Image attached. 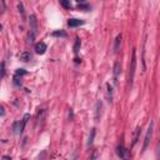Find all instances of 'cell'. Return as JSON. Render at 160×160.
<instances>
[{
	"label": "cell",
	"mask_w": 160,
	"mask_h": 160,
	"mask_svg": "<svg viewBox=\"0 0 160 160\" xmlns=\"http://www.w3.org/2000/svg\"><path fill=\"white\" fill-rule=\"evenodd\" d=\"M153 126H154V123L150 121V125L148 128V131H146V135H145V139H144V146H143V153L148 149L150 144V140H151V137H153Z\"/></svg>",
	"instance_id": "cell-3"
},
{
	"label": "cell",
	"mask_w": 160,
	"mask_h": 160,
	"mask_svg": "<svg viewBox=\"0 0 160 160\" xmlns=\"http://www.w3.org/2000/svg\"><path fill=\"white\" fill-rule=\"evenodd\" d=\"M98 159V150L94 149L93 153H91V157H90V160H97Z\"/></svg>",
	"instance_id": "cell-24"
},
{
	"label": "cell",
	"mask_w": 160,
	"mask_h": 160,
	"mask_svg": "<svg viewBox=\"0 0 160 160\" xmlns=\"http://www.w3.org/2000/svg\"><path fill=\"white\" fill-rule=\"evenodd\" d=\"M85 21L84 20H80V19H70L69 21H68V25L70 28H77V26H80V25H84Z\"/></svg>",
	"instance_id": "cell-8"
},
{
	"label": "cell",
	"mask_w": 160,
	"mask_h": 160,
	"mask_svg": "<svg viewBox=\"0 0 160 160\" xmlns=\"http://www.w3.org/2000/svg\"><path fill=\"white\" fill-rule=\"evenodd\" d=\"M14 85L15 86H21V78L14 77Z\"/></svg>",
	"instance_id": "cell-22"
},
{
	"label": "cell",
	"mask_w": 160,
	"mask_h": 160,
	"mask_svg": "<svg viewBox=\"0 0 160 160\" xmlns=\"http://www.w3.org/2000/svg\"><path fill=\"white\" fill-rule=\"evenodd\" d=\"M80 45H81V41H80V39H79V38H77V40H75V44H74V53H75V54H78V53H79Z\"/></svg>",
	"instance_id": "cell-16"
},
{
	"label": "cell",
	"mask_w": 160,
	"mask_h": 160,
	"mask_svg": "<svg viewBox=\"0 0 160 160\" xmlns=\"http://www.w3.org/2000/svg\"><path fill=\"white\" fill-rule=\"evenodd\" d=\"M34 39H35V34L33 33V31H30L29 35H28V43H29V44H33V43H34Z\"/></svg>",
	"instance_id": "cell-20"
},
{
	"label": "cell",
	"mask_w": 160,
	"mask_h": 160,
	"mask_svg": "<svg viewBox=\"0 0 160 160\" xmlns=\"http://www.w3.org/2000/svg\"><path fill=\"white\" fill-rule=\"evenodd\" d=\"M94 137H95V129H91V134H90V137H89V141H88V145H91L94 141Z\"/></svg>",
	"instance_id": "cell-19"
},
{
	"label": "cell",
	"mask_w": 160,
	"mask_h": 160,
	"mask_svg": "<svg viewBox=\"0 0 160 160\" xmlns=\"http://www.w3.org/2000/svg\"><path fill=\"white\" fill-rule=\"evenodd\" d=\"M1 160H11V158H10V157H8V155H5V157H3V158H1Z\"/></svg>",
	"instance_id": "cell-26"
},
{
	"label": "cell",
	"mask_w": 160,
	"mask_h": 160,
	"mask_svg": "<svg viewBox=\"0 0 160 160\" xmlns=\"http://www.w3.org/2000/svg\"><path fill=\"white\" fill-rule=\"evenodd\" d=\"M61 5H63L64 8H66V9H70V8H71V3L68 1V0H63V1H61Z\"/></svg>",
	"instance_id": "cell-21"
},
{
	"label": "cell",
	"mask_w": 160,
	"mask_h": 160,
	"mask_svg": "<svg viewBox=\"0 0 160 160\" xmlns=\"http://www.w3.org/2000/svg\"><path fill=\"white\" fill-rule=\"evenodd\" d=\"M29 24H30L31 31H33V33L37 35V33H38V20H37V17H35L34 14L30 15V18H29Z\"/></svg>",
	"instance_id": "cell-4"
},
{
	"label": "cell",
	"mask_w": 160,
	"mask_h": 160,
	"mask_svg": "<svg viewBox=\"0 0 160 160\" xmlns=\"http://www.w3.org/2000/svg\"><path fill=\"white\" fill-rule=\"evenodd\" d=\"M24 128H25V126L23 125L21 121H15V123L13 124V133H14L15 135L21 134L23 130H24Z\"/></svg>",
	"instance_id": "cell-6"
},
{
	"label": "cell",
	"mask_w": 160,
	"mask_h": 160,
	"mask_svg": "<svg viewBox=\"0 0 160 160\" xmlns=\"http://www.w3.org/2000/svg\"><path fill=\"white\" fill-rule=\"evenodd\" d=\"M106 89H108V101L111 103V100H113V88L109 83L106 84Z\"/></svg>",
	"instance_id": "cell-13"
},
{
	"label": "cell",
	"mask_w": 160,
	"mask_h": 160,
	"mask_svg": "<svg viewBox=\"0 0 160 160\" xmlns=\"http://www.w3.org/2000/svg\"><path fill=\"white\" fill-rule=\"evenodd\" d=\"M45 113H46L45 109H41L38 113V118H37L38 119V123H40V124L44 123V119H45Z\"/></svg>",
	"instance_id": "cell-12"
},
{
	"label": "cell",
	"mask_w": 160,
	"mask_h": 160,
	"mask_svg": "<svg viewBox=\"0 0 160 160\" xmlns=\"http://www.w3.org/2000/svg\"><path fill=\"white\" fill-rule=\"evenodd\" d=\"M4 75H5V63H0V79H3Z\"/></svg>",
	"instance_id": "cell-18"
},
{
	"label": "cell",
	"mask_w": 160,
	"mask_h": 160,
	"mask_svg": "<svg viewBox=\"0 0 160 160\" xmlns=\"http://www.w3.org/2000/svg\"><path fill=\"white\" fill-rule=\"evenodd\" d=\"M140 131H141V128L138 126L137 129H135V133H134V139H133V146L137 144V141L139 140V135H140Z\"/></svg>",
	"instance_id": "cell-14"
},
{
	"label": "cell",
	"mask_w": 160,
	"mask_h": 160,
	"mask_svg": "<svg viewBox=\"0 0 160 160\" xmlns=\"http://www.w3.org/2000/svg\"><path fill=\"white\" fill-rule=\"evenodd\" d=\"M20 60L21 61H24V63H28V61H30V59H31V55H30V53L29 51H23L21 54H20Z\"/></svg>",
	"instance_id": "cell-10"
},
{
	"label": "cell",
	"mask_w": 160,
	"mask_h": 160,
	"mask_svg": "<svg viewBox=\"0 0 160 160\" xmlns=\"http://www.w3.org/2000/svg\"><path fill=\"white\" fill-rule=\"evenodd\" d=\"M18 9H19V11H20V14H21V17H24V15H25V11H24L23 3H19V4H18Z\"/></svg>",
	"instance_id": "cell-23"
},
{
	"label": "cell",
	"mask_w": 160,
	"mask_h": 160,
	"mask_svg": "<svg viewBox=\"0 0 160 160\" xmlns=\"http://www.w3.org/2000/svg\"><path fill=\"white\" fill-rule=\"evenodd\" d=\"M51 37H59V38H66L68 35L66 33L64 30H57V31H54L53 34H51Z\"/></svg>",
	"instance_id": "cell-15"
},
{
	"label": "cell",
	"mask_w": 160,
	"mask_h": 160,
	"mask_svg": "<svg viewBox=\"0 0 160 160\" xmlns=\"http://www.w3.org/2000/svg\"><path fill=\"white\" fill-rule=\"evenodd\" d=\"M135 69H137V50H133V57H131L130 61V68H129V80L130 84H133L134 77H135Z\"/></svg>",
	"instance_id": "cell-1"
},
{
	"label": "cell",
	"mask_w": 160,
	"mask_h": 160,
	"mask_svg": "<svg viewBox=\"0 0 160 160\" xmlns=\"http://www.w3.org/2000/svg\"><path fill=\"white\" fill-rule=\"evenodd\" d=\"M3 30V26H1V24H0V31H1Z\"/></svg>",
	"instance_id": "cell-27"
},
{
	"label": "cell",
	"mask_w": 160,
	"mask_h": 160,
	"mask_svg": "<svg viewBox=\"0 0 160 160\" xmlns=\"http://www.w3.org/2000/svg\"><path fill=\"white\" fill-rule=\"evenodd\" d=\"M114 83L117 84L118 83V77L120 74H121V65H120V63L119 61H117L114 64Z\"/></svg>",
	"instance_id": "cell-7"
},
{
	"label": "cell",
	"mask_w": 160,
	"mask_h": 160,
	"mask_svg": "<svg viewBox=\"0 0 160 160\" xmlns=\"http://www.w3.org/2000/svg\"><path fill=\"white\" fill-rule=\"evenodd\" d=\"M29 118H30L29 114H25V115H24V118H23V120H21V123H23L24 126L26 125V123H28V120H29Z\"/></svg>",
	"instance_id": "cell-25"
},
{
	"label": "cell",
	"mask_w": 160,
	"mask_h": 160,
	"mask_svg": "<svg viewBox=\"0 0 160 160\" xmlns=\"http://www.w3.org/2000/svg\"><path fill=\"white\" fill-rule=\"evenodd\" d=\"M117 153H118V155L120 157V159H121V160H130V159H131V153H130V150H128L126 148H124L123 144H120V145L118 146Z\"/></svg>",
	"instance_id": "cell-2"
},
{
	"label": "cell",
	"mask_w": 160,
	"mask_h": 160,
	"mask_svg": "<svg viewBox=\"0 0 160 160\" xmlns=\"http://www.w3.org/2000/svg\"><path fill=\"white\" fill-rule=\"evenodd\" d=\"M121 39H123V35L119 34L117 39H115V44H114V53H118L120 50V45H121Z\"/></svg>",
	"instance_id": "cell-9"
},
{
	"label": "cell",
	"mask_w": 160,
	"mask_h": 160,
	"mask_svg": "<svg viewBox=\"0 0 160 160\" xmlns=\"http://www.w3.org/2000/svg\"><path fill=\"white\" fill-rule=\"evenodd\" d=\"M46 49H48V46L44 41H39L38 44H35V51H37V54H40V55L45 54Z\"/></svg>",
	"instance_id": "cell-5"
},
{
	"label": "cell",
	"mask_w": 160,
	"mask_h": 160,
	"mask_svg": "<svg viewBox=\"0 0 160 160\" xmlns=\"http://www.w3.org/2000/svg\"><path fill=\"white\" fill-rule=\"evenodd\" d=\"M101 109H103V104L99 100V101L97 103V110H95V119H97V120L100 119V115H101Z\"/></svg>",
	"instance_id": "cell-11"
},
{
	"label": "cell",
	"mask_w": 160,
	"mask_h": 160,
	"mask_svg": "<svg viewBox=\"0 0 160 160\" xmlns=\"http://www.w3.org/2000/svg\"><path fill=\"white\" fill-rule=\"evenodd\" d=\"M28 74V71L25 69H18L17 71H15V77L17 78H21L23 75H26Z\"/></svg>",
	"instance_id": "cell-17"
}]
</instances>
